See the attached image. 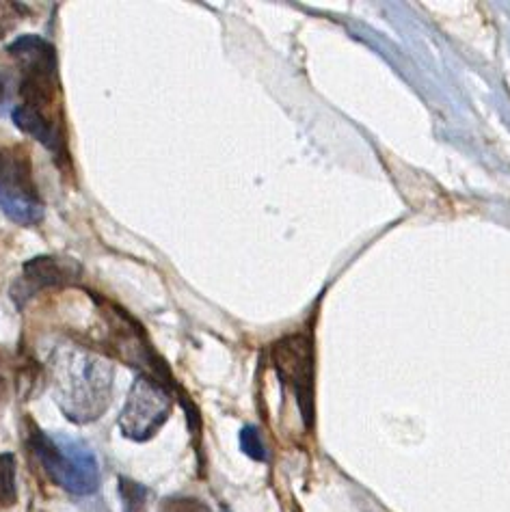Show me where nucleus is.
Wrapping results in <instances>:
<instances>
[{
	"label": "nucleus",
	"instance_id": "obj_13",
	"mask_svg": "<svg viewBox=\"0 0 510 512\" xmlns=\"http://www.w3.org/2000/svg\"><path fill=\"white\" fill-rule=\"evenodd\" d=\"M3 98H5V83L3 78H0V102H3Z\"/></svg>",
	"mask_w": 510,
	"mask_h": 512
},
{
	"label": "nucleus",
	"instance_id": "obj_2",
	"mask_svg": "<svg viewBox=\"0 0 510 512\" xmlns=\"http://www.w3.org/2000/svg\"><path fill=\"white\" fill-rule=\"evenodd\" d=\"M7 55L20 67V96L26 109L63 121L61 74L55 46L44 37L24 35L9 44Z\"/></svg>",
	"mask_w": 510,
	"mask_h": 512
},
{
	"label": "nucleus",
	"instance_id": "obj_10",
	"mask_svg": "<svg viewBox=\"0 0 510 512\" xmlns=\"http://www.w3.org/2000/svg\"><path fill=\"white\" fill-rule=\"evenodd\" d=\"M240 448H243V452L249 458H253V461H264L266 458L262 437L255 426H245L243 430H240Z\"/></svg>",
	"mask_w": 510,
	"mask_h": 512
},
{
	"label": "nucleus",
	"instance_id": "obj_1",
	"mask_svg": "<svg viewBox=\"0 0 510 512\" xmlns=\"http://www.w3.org/2000/svg\"><path fill=\"white\" fill-rule=\"evenodd\" d=\"M52 396L74 424L96 422L113 398V363L83 346H59L50 357Z\"/></svg>",
	"mask_w": 510,
	"mask_h": 512
},
{
	"label": "nucleus",
	"instance_id": "obj_11",
	"mask_svg": "<svg viewBox=\"0 0 510 512\" xmlns=\"http://www.w3.org/2000/svg\"><path fill=\"white\" fill-rule=\"evenodd\" d=\"M119 489H122V497H124V506L126 512H145V504H147V491L139 484H134L130 480L119 482Z\"/></svg>",
	"mask_w": 510,
	"mask_h": 512
},
{
	"label": "nucleus",
	"instance_id": "obj_8",
	"mask_svg": "<svg viewBox=\"0 0 510 512\" xmlns=\"http://www.w3.org/2000/svg\"><path fill=\"white\" fill-rule=\"evenodd\" d=\"M11 119L13 124L18 126V130L29 134V137H33L37 143H42L48 152H52L57 158H65L67 143H65V130H63L61 119L39 115L31 109H26L24 104L13 109Z\"/></svg>",
	"mask_w": 510,
	"mask_h": 512
},
{
	"label": "nucleus",
	"instance_id": "obj_4",
	"mask_svg": "<svg viewBox=\"0 0 510 512\" xmlns=\"http://www.w3.org/2000/svg\"><path fill=\"white\" fill-rule=\"evenodd\" d=\"M0 210L18 225H37L46 210L29 156L7 147H0Z\"/></svg>",
	"mask_w": 510,
	"mask_h": 512
},
{
	"label": "nucleus",
	"instance_id": "obj_9",
	"mask_svg": "<svg viewBox=\"0 0 510 512\" xmlns=\"http://www.w3.org/2000/svg\"><path fill=\"white\" fill-rule=\"evenodd\" d=\"M16 502V458L0 454V504Z\"/></svg>",
	"mask_w": 510,
	"mask_h": 512
},
{
	"label": "nucleus",
	"instance_id": "obj_6",
	"mask_svg": "<svg viewBox=\"0 0 510 512\" xmlns=\"http://www.w3.org/2000/svg\"><path fill=\"white\" fill-rule=\"evenodd\" d=\"M171 409L173 400L163 381L139 376L132 383L124 409L119 413V430L132 441L152 439L169 420Z\"/></svg>",
	"mask_w": 510,
	"mask_h": 512
},
{
	"label": "nucleus",
	"instance_id": "obj_5",
	"mask_svg": "<svg viewBox=\"0 0 510 512\" xmlns=\"http://www.w3.org/2000/svg\"><path fill=\"white\" fill-rule=\"evenodd\" d=\"M271 361L284 385H288L299 400L307 424L314 420V338L310 331L290 333L275 342Z\"/></svg>",
	"mask_w": 510,
	"mask_h": 512
},
{
	"label": "nucleus",
	"instance_id": "obj_7",
	"mask_svg": "<svg viewBox=\"0 0 510 512\" xmlns=\"http://www.w3.org/2000/svg\"><path fill=\"white\" fill-rule=\"evenodd\" d=\"M83 275V268L72 258L65 255H39L24 264L20 286H24V294L20 299H26L39 290L48 288H65L72 286Z\"/></svg>",
	"mask_w": 510,
	"mask_h": 512
},
{
	"label": "nucleus",
	"instance_id": "obj_12",
	"mask_svg": "<svg viewBox=\"0 0 510 512\" xmlns=\"http://www.w3.org/2000/svg\"><path fill=\"white\" fill-rule=\"evenodd\" d=\"M26 16V9L20 3H0V39H5L18 22Z\"/></svg>",
	"mask_w": 510,
	"mask_h": 512
},
{
	"label": "nucleus",
	"instance_id": "obj_14",
	"mask_svg": "<svg viewBox=\"0 0 510 512\" xmlns=\"http://www.w3.org/2000/svg\"><path fill=\"white\" fill-rule=\"evenodd\" d=\"M3 389H5V381H3V376H0V396H3Z\"/></svg>",
	"mask_w": 510,
	"mask_h": 512
},
{
	"label": "nucleus",
	"instance_id": "obj_3",
	"mask_svg": "<svg viewBox=\"0 0 510 512\" xmlns=\"http://www.w3.org/2000/svg\"><path fill=\"white\" fill-rule=\"evenodd\" d=\"M29 446L46 476L72 495H91L100 487L98 458L87 443L67 435L33 430Z\"/></svg>",
	"mask_w": 510,
	"mask_h": 512
}]
</instances>
